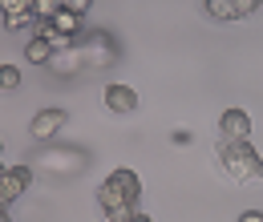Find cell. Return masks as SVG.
<instances>
[{
  "label": "cell",
  "instance_id": "17",
  "mask_svg": "<svg viewBox=\"0 0 263 222\" xmlns=\"http://www.w3.org/2000/svg\"><path fill=\"white\" fill-rule=\"evenodd\" d=\"M239 222H263V214H259V210H247V214H243Z\"/></svg>",
  "mask_w": 263,
  "mask_h": 222
},
{
  "label": "cell",
  "instance_id": "14",
  "mask_svg": "<svg viewBox=\"0 0 263 222\" xmlns=\"http://www.w3.org/2000/svg\"><path fill=\"white\" fill-rule=\"evenodd\" d=\"M263 0H235V16H251V12H259Z\"/></svg>",
  "mask_w": 263,
  "mask_h": 222
},
{
  "label": "cell",
  "instance_id": "11",
  "mask_svg": "<svg viewBox=\"0 0 263 222\" xmlns=\"http://www.w3.org/2000/svg\"><path fill=\"white\" fill-rule=\"evenodd\" d=\"M4 25H8V29H25V25H36V12H33V8H25V12H8V16H4Z\"/></svg>",
  "mask_w": 263,
  "mask_h": 222
},
{
  "label": "cell",
  "instance_id": "18",
  "mask_svg": "<svg viewBox=\"0 0 263 222\" xmlns=\"http://www.w3.org/2000/svg\"><path fill=\"white\" fill-rule=\"evenodd\" d=\"M130 222H150V218H146V214H134V218Z\"/></svg>",
  "mask_w": 263,
  "mask_h": 222
},
{
  "label": "cell",
  "instance_id": "16",
  "mask_svg": "<svg viewBox=\"0 0 263 222\" xmlns=\"http://www.w3.org/2000/svg\"><path fill=\"white\" fill-rule=\"evenodd\" d=\"M25 8H33L29 0H0V12L8 16V12H25Z\"/></svg>",
  "mask_w": 263,
  "mask_h": 222
},
{
  "label": "cell",
  "instance_id": "13",
  "mask_svg": "<svg viewBox=\"0 0 263 222\" xmlns=\"http://www.w3.org/2000/svg\"><path fill=\"white\" fill-rule=\"evenodd\" d=\"M29 4H33L36 16H57L61 12V0H29Z\"/></svg>",
  "mask_w": 263,
  "mask_h": 222
},
{
  "label": "cell",
  "instance_id": "9",
  "mask_svg": "<svg viewBox=\"0 0 263 222\" xmlns=\"http://www.w3.org/2000/svg\"><path fill=\"white\" fill-rule=\"evenodd\" d=\"M53 53H57V49H53V41H45V36H33V41L25 45V57H29V61H33V65L49 61Z\"/></svg>",
  "mask_w": 263,
  "mask_h": 222
},
{
  "label": "cell",
  "instance_id": "10",
  "mask_svg": "<svg viewBox=\"0 0 263 222\" xmlns=\"http://www.w3.org/2000/svg\"><path fill=\"white\" fill-rule=\"evenodd\" d=\"M202 8L215 21H235V0H202Z\"/></svg>",
  "mask_w": 263,
  "mask_h": 222
},
{
  "label": "cell",
  "instance_id": "12",
  "mask_svg": "<svg viewBox=\"0 0 263 222\" xmlns=\"http://www.w3.org/2000/svg\"><path fill=\"white\" fill-rule=\"evenodd\" d=\"M21 85V69L16 65H0V89H16Z\"/></svg>",
  "mask_w": 263,
  "mask_h": 222
},
{
  "label": "cell",
  "instance_id": "2",
  "mask_svg": "<svg viewBox=\"0 0 263 222\" xmlns=\"http://www.w3.org/2000/svg\"><path fill=\"white\" fill-rule=\"evenodd\" d=\"M98 206L105 210V218H109V222H130L134 214H138V202H130L126 194H118L109 182H101V186H98Z\"/></svg>",
  "mask_w": 263,
  "mask_h": 222
},
{
  "label": "cell",
  "instance_id": "1",
  "mask_svg": "<svg viewBox=\"0 0 263 222\" xmlns=\"http://www.w3.org/2000/svg\"><path fill=\"white\" fill-rule=\"evenodd\" d=\"M223 170H227L235 182L263 178V162H259V154H255L247 142H223Z\"/></svg>",
  "mask_w": 263,
  "mask_h": 222
},
{
  "label": "cell",
  "instance_id": "4",
  "mask_svg": "<svg viewBox=\"0 0 263 222\" xmlns=\"http://www.w3.org/2000/svg\"><path fill=\"white\" fill-rule=\"evenodd\" d=\"M29 182H33V170H29V166H12V170L0 178V194H4V202L12 206L21 194L29 190Z\"/></svg>",
  "mask_w": 263,
  "mask_h": 222
},
{
  "label": "cell",
  "instance_id": "5",
  "mask_svg": "<svg viewBox=\"0 0 263 222\" xmlns=\"http://www.w3.org/2000/svg\"><path fill=\"white\" fill-rule=\"evenodd\" d=\"M219 133H223V142H247L251 117H247L243 109H227V113L219 117Z\"/></svg>",
  "mask_w": 263,
  "mask_h": 222
},
{
  "label": "cell",
  "instance_id": "6",
  "mask_svg": "<svg viewBox=\"0 0 263 222\" xmlns=\"http://www.w3.org/2000/svg\"><path fill=\"white\" fill-rule=\"evenodd\" d=\"M105 109L114 113H134L138 109V93L130 85H105Z\"/></svg>",
  "mask_w": 263,
  "mask_h": 222
},
{
  "label": "cell",
  "instance_id": "7",
  "mask_svg": "<svg viewBox=\"0 0 263 222\" xmlns=\"http://www.w3.org/2000/svg\"><path fill=\"white\" fill-rule=\"evenodd\" d=\"M105 182H109V186H114L118 194H126L130 202H138V198H142V178H138L134 170H126V166H122V170H114Z\"/></svg>",
  "mask_w": 263,
  "mask_h": 222
},
{
  "label": "cell",
  "instance_id": "8",
  "mask_svg": "<svg viewBox=\"0 0 263 222\" xmlns=\"http://www.w3.org/2000/svg\"><path fill=\"white\" fill-rule=\"evenodd\" d=\"M49 21H53V32H65V36H77V32H81V16L69 12V8H61V12L49 16Z\"/></svg>",
  "mask_w": 263,
  "mask_h": 222
},
{
  "label": "cell",
  "instance_id": "3",
  "mask_svg": "<svg viewBox=\"0 0 263 222\" xmlns=\"http://www.w3.org/2000/svg\"><path fill=\"white\" fill-rule=\"evenodd\" d=\"M65 126H69L65 109H41V113L33 117V126H29V133H33L36 142H49V137H57Z\"/></svg>",
  "mask_w": 263,
  "mask_h": 222
},
{
  "label": "cell",
  "instance_id": "19",
  "mask_svg": "<svg viewBox=\"0 0 263 222\" xmlns=\"http://www.w3.org/2000/svg\"><path fill=\"white\" fill-rule=\"evenodd\" d=\"M4 174H8V166H4V162H0V178H4Z\"/></svg>",
  "mask_w": 263,
  "mask_h": 222
},
{
  "label": "cell",
  "instance_id": "15",
  "mask_svg": "<svg viewBox=\"0 0 263 222\" xmlns=\"http://www.w3.org/2000/svg\"><path fill=\"white\" fill-rule=\"evenodd\" d=\"M61 8H69V12H77V16H85V12L93 8V0H61Z\"/></svg>",
  "mask_w": 263,
  "mask_h": 222
}]
</instances>
